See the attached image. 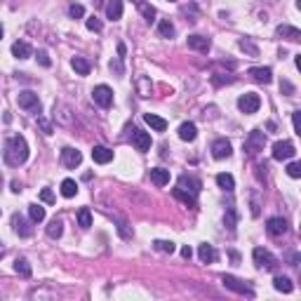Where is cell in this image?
<instances>
[{"label":"cell","instance_id":"8992f818","mask_svg":"<svg viewBox=\"0 0 301 301\" xmlns=\"http://www.w3.org/2000/svg\"><path fill=\"white\" fill-rule=\"evenodd\" d=\"M92 99H94V104H99L101 108H108L113 104V89L108 87V85H97V87L92 89Z\"/></svg>","mask_w":301,"mask_h":301},{"label":"cell","instance_id":"44dd1931","mask_svg":"<svg viewBox=\"0 0 301 301\" xmlns=\"http://www.w3.org/2000/svg\"><path fill=\"white\" fill-rule=\"evenodd\" d=\"M71 66H73V71L78 73V75H89V71H92V64H89L85 57H73Z\"/></svg>","mask_w":301,"mask_h":301},{"label":"cell","instance_id":"f546056e","mask_svg":"<svg viewBox=\"0 0 301 301\" xmlns=\"http://www.w3.org/2000/svg\"><path fill=\"white\" fill-rule=\"evenodd\" d=\"M75 193H78V184H75L73 179H64L62 181V195L64 198H73Z\"/></svg>","mask_w":301,"mask_h":301},{"label":"cell","instance_id":"5b68a950","mask_svg":"<svg viewBox=\"0 0 301 301\" xmlns=\"http://www.w3.org/2000/svg\"><path fill=\"white\" fill-rule=\"evenodd\" d=\"M259 106H261V99H259V94H254V92H247V94H242V97L238 99V108L247 115L257 113Z\"/></svg>","mask_w":301,"mask_h":301},{"label":"cell","instance_id":"d6a6232c","mask_svg":"<svg viewBox=\"0 0 301 301\" xmlns=\"http://www.w3.org/2000/svg\"><path fill=\"white\" fill-rule=\"evenodd\" d=\"M158 33L162 38H172L174 36V24H172L169 19H162V21L158 24Z\"/></svg>","mask_w":301,"mask_h":301},{"label":"cell","instance_id":"9c48e42d","mask_svg":"<svg viewBox=\"0 0 301 301\" xmlns=\"http://www.w3.org/2000/svg\"><path fill=\"white\" fill-rule=\"evenodd\" d=\"M266 230H268V235L280 238V235L287 233V222H285L283 217H271V219L266 222Z\"/></svg>","mask_w":301,"mask_h":301},{"label":"cell","instance_id":"e575fe53","mask_svg":"<svg viewBox=\"0 0 301 301\" xmlns=\"http://www.w3.org/2000/svg\"><path fill=\"white\" fill-rule=\"evenodd\" d=\"M240 50H242V52H247L249 57H259V47L254 43H252V40H249V38H242V40H240Z\"/></svg>","mask_w":301,"mask_h":301},{"label":"cell","instance_id":"ac0fdd59","mask_svg":"<svg viewBox=\"0 0 301 301\" xmlns=\"http://www.w3.org/2000/svg\"><path fill=\"white\" fill-rule=\"evenodd\" d=\"M92 160L99 162V165H106V162L113 160V150L106 149V146H94V149H92Z\"/></svg>","mask_w":301,"mask_h":301},{"label":"cell","instance_id":"6da1fadb","mask_svg":"<svg viewBox=\"0 0 301 301\" xmlns=\"http://www.w3.org/2000/svg\"><path fill=\"white\" fill-rule=\"evenodd\" d=\"M5 162L12 165V167H17V165H24L28 160V144L26 139L17 134V137H9L7 144H5Z\"/></svg>","mask_w":301,"mask_h":301},{"label":"cell","instance_id":"bcb514c9","mask_svg":"<svg viewBox=\"0 0 301 301\" xmlns=\"http://www.w3.org/2000/svg\"><path fill=\"white\" fill-rule=\"evenodd\" d=\"M38 125H40V130H43V134H52V125L47 123L45 118H40V115H38Z\"/></svg>","mask_w":301,"mask_h":301},{"label":"cell","instance_id":"d4e9b609","mask_svg":"<svg viewBox=\"0 0 301 301\" xmlns=\"http://www.w3.org/2000/svg\"><path fill=\"white\" fill-rule=\"evenodd\" d=\"M273 287L278 290V292H283V294H290L294 290V285L290 278H285V275H275L273 278Z\"/></svg>","mask_w":301,"mask_h":301},{"label":"cell","instance_id":"d6986e66","mask_svg":"<svg viewBox=\"0 0 301 301\" xmlns=\"http://www.w3.org/2000/svg\"><path fill=\"white\" fill-rule=\"evenodd\" d=\"M144 120H146V125H149L150 130H155V132H165V130H167V120L160 118V115H155V113H146Z\"/></svg>","mask_w":301,"mask_h":301},{"label":"cell","instance_id":"c3c4849f","mask_svg":"<svg viewBox=\"0 0 301 301\" xmlns=\"http://www.w3.org/2000/svg\"><path fill=\"white\" fill-rule=\"evenodd\" d=\"M292 123H294V132L301 134V125H299V111H294L292 113Z\"/></svg>","mask_w":301,"mask_h":301},{"label":"cell","instance_id":"8d00e7d4","mask_svg":"<svg viewBox=\"0 0 301 301\" xmlns=\"http://www.w3.org/2000/svg\"><path fill=\"white\" fill-rule=\"evenodd\" d=\"M153 247L158 249V252H165V254H172V252L177 249L172 240H155V242H153Z\"/></svg>","mask_w":301,"mask_h":301},{"label":"cell","instance_id":"ab89813d","mask_svg":"<svg viewBox=\"0 0 301 301\" xmlns=\"http://www.w3.org/2000/svg\"><path fill=\"white\" fill-rule=\"evenodd\" d=\"M287 174H290L292 179H299L301 177V165L299 162H290V165H287Z\"/></svg>","mask_w":301,"mask_h":301},{"label":"cell","instance_id":"7bdbcfd3","mask_svg":"<svg viewBox=\"0 0 301 301\" xmlns=\"http://www.w3.org/2000/svg\"><path fill=\"white\" fill-rule=\"evenodd\" d=\"M38 62H40V66H45V69H50V66H52V62H50V57H47V52H45V50H40V52H38Z\"/></svg>","mask_w":301,"mask_h":301},{"label":"cell","instance_id":"1f68e13d","mask_svg":"<svg viewBox=\"0 0 301 301\" xmlns=\"http://www.w3.org/2000/svg\"><path fill=\"white\" fill-rule=\"evenodd\" d=\"M172 193H174V198H179L181 203L186 205V207H195V195L186 193V191H181V188H174Z\"/></svg>","mask_w":301,"mask_h":301},{"label":"cell","instance_id":"7dc6e473","mask_svg":"<svg viewBox=\"0 0 301 301\" xmlns=\"http://www.w3.org/2000/svg\"><path fill=\"white\" fill-rule=\"evenodd\" d=\"M224 222H226V226L233 230V228H235V212H233V210H228V214H226V219H224Z\"/></svg>","mask_w":301,"mask_h":301},{"label":"cell","instance_id":"5bb4252c","mask_svg":"<svg viewBox=\"0 0 301 301\" xmlns=\"http://www.w3.org/2000/svg\"><path fill=\"white\" fill-rule=\"evenodd\" d=\"M249 75H252V80H257V82H264V85H268L271 80H273V71L268 69V66H254V69H249Z\"/></svg>","mask_w":301,"mask_h":301},{"label":"cell","instance_id":"30bf717a","mask_svg":"<svg viewBox=\"0 0 301 301\" xmlns=\"http://www.w3.org/2000/svg\"><path fill=\"white\" fill-rule=\"evenodd\" d=\"M12 228H14V233L21 235V238H28V235L33 233V226H31L21 214H12Z\"/></svg>","mask_w":301,"mask_h":301},{"label":"cell","instance_id":"e0dca14e","mask_svg":"<svg viewBox=\"0 0 301 301\" xmlns=\"http://www.w3.org/2000/svg\"><path fill=\"white\" fill-rule=\"evenodd\" d=\"M278 36L285 38V40H292V43H299L301 31L297 26H290V24H280V26H278Z\"/></svg>","mask_w":301,"mask_h":301},{"label":"cell","instance_id":"74e56055","mask_svg":"<svg viewBox=\"0 0 301 301\" xmlns=\"http://www.w3.org/2000/svg\"><path fill=\"white\" fill-rule=\"evenodd\" d=\"M78 224H80V228H89L92 226V214H89L87 207H82L78 212Z\"/></svg>","mask_w":301,"mask_h":301},{"label":"cell","instance_id":"7402d4cb","mask_svg":"<svg viewBox=\"0 0 301 301\" xmlns=\"http://www.w3.org/2000/svg\"><path fill=\"white\" fill-rule=\"evenodd\" d=\"M106 17L111 19V21H118V19L123 17V0H108Z\"/></svg>","mask_w":301,"mask_h":301},{"label":"cell","instance_id":"484cf974","mask_svg":"<svg viewBox=\"0 0 301 301\" xmlns=\"http://www.w3.org/2000/svg\"><path fill=\"white\" fill-rule=\"evenodd\" d=\"M54 120L62 125H71L73 115H71V108L69 106H54Z\"/></svg>","mask_w":301,"mask_h":301},{"label":"cell","instance_id":"8fae6325","mask_svg":"<svg viewBox=\"0 0 301 301\" xmlns=\"http://www.w3.org/2000/svg\"><path fill=\"white\" fill-rule=\"evenodd\" d=\"M62 162H64V167H69V169H75L82 162V153L75 149H64L62 150Z\"/></svg>","mask_w":301,"mask_h":301},{"label":"cell","instance_id":"f5cc1de1","mask_svg":"<svg viewBox=\"0 0 301 301\" xmlns=\"http://www.w3.org/2000/svg\"><path fill=\"white\" fill-rule=\"evenodd\" d=\"M0 40H2V26H0Z\"/></svg>","mask_w":301,"mask_h":301},{"label":"cell","instance_id":"681fc988","mask_svg":"<svg viewBox=\"0 0 301 301\" xmlns=\"http://www.w3.org/2000/svg\"><path fill=\"white\" fill-rule=\"evenodd\" d=\"M181 257L191 259V257H193V249H191V247H181Z\"/></svg>","mask_w":301,"mask_h":301},{"label":"cell","instance_id":"603a6c76","mask_svg":"<svg viewBox=\"0 0 301 301\" xmlns=\"http://www.w3.org/2000/svg\"><path fill=\"white\" fill-rule=\"evenodd\" d=\"M12 54L17 57V59H28L31 54H33V50H31V45L24 43V40H17V43L12 45Z\"/></svg>","mask_w":301,"mask_h":301},{"label":"cell","instance_id":"60d3db41","mask_svg":"<svg viewBox=\"0 0 301 301\" xmlns=\"http://www.w3.org/2000/svg\"><path fill=\"white\" fill-rule=\"evenodd\" d=\"M85 26H87L89 31H97V33H99V31H101V21H99L97 17H89L87 21H85Z\"/></svg>","mask_w":301,"mask_h":301},{"label":"cell","instance_id":"cb8c5ba5","mask_svg":"<svg viewBox=\"0 0 301 301\" xmlns=\"http://www.w3.org/2000/svg\"><path fill=\"white\" fill-rule=\"evenodd\" d=\"M195 137H198V127L193 123H184L179 127V139L181 142H193Z\"/></svg>","mask_w":301,"mask_h":301},{"label":"cell","instance_id":"b9f144b4","mask_svg":"<svg viewBox=\"0 0 301 301\" xmlns=\"http://www.w3.org/2000/svg\"><path fill=\"white\" fill-rule=\"evenodd\" d=\"M40 200L47 203V205H52L54 203V193L50 191V188H43V191H40Z\"/></svg>","mask_w":301,"mask_h":301},{"label":"cell","instance_id":"ee69618b","mask_svg":"<svg viewBox=\"0 0 301 301\" xmlns=\"http://www.w3.org/2000/svg\"><path fill=\"white\" fill-rule=\"evenodd\" d=\"M280 92L290 97V94H294V85L290 82V80H283V82H280Z\"/></svg>","mask_w":301,"mask_h":301},{"label":"cell","instance_id":"4dcf8cb0","mask_svg":"<svg viewBox=\"0 0 301 301\" xmlns=\"http://www.w3.org/2000/svg\"><path fill=\"white\" fill-rule=\"evenodd\" d=\"M14 271H17L21 278H31V264H28L24 257H19L17 261H14Z\"/></svg>","mask_w":301,"mask_h":301},{"label":"cell","instance_id":"7c38bea8","mask_svg":"<svg viewBox=\"0 0 301 301\" xmlns=\"http://www.w3.org/2000/svg\"><path fill=\"white\" fill-rule=\"evenodd\" d=\"M230 153H233V146H230L228 139H217V142L212 144V155L217 160L230 158Z\"/></svg>","mask_w":301,"mask_h":301},{"label":"cell","instance_id":"d590c367","mask_svg":"<svg viewBox=\"0 0 301 301\" xmlns=\"http://www.w3.org/2000/svg\"><path fill=\"white\" fill-rule=\"evenodd\" d=\"M137 5H139V9H142V14H144V19H146V21H153V19H155V7H153V5H146V2H144V0H137Z\"/></svg>","mask_w":301,"mask_h":301},{"label":"cell","instance_id":"277c9868","mask_svg":"<svg viewBox=\"0 0 301 301\" xmlns=\"http://www.w3.org/2000/svg\"><path fill=\"white\" fill-rule=\"evenodd\" d=\"M222 283L226 290H230V292L235 294H245V297H254V290L249 287V285H245L242 280H238V278H233V275H224Z\"/></svg>","mask_w":301,"mask_h":301},{"label":"cell","instance_id":"2e32d148","mask_svg":"<svg viewBox=\"0 0 301 301\" xmlns=\"http://www.w3.org/2000/svg\"><path fill=\"white\" fill-rule=\"evenodd\" d=\"M188 47L191 50H198V52H210V47H212V43H210V38H205V36H188Z\"/></svg>","mask_w":301,"mask_h":301},{"label":"cell","instance_id":"9a60e30c","mask_svg":"<svg viewBox=\"0 0 301 301\" xmlns=\"http://www.w3.org/2000/svg\"><path fill=\"white\" fill-rule=\"evenodd\" d=\"M179 188H181V191H186V193H191V195H198V193H200V188H203V184H200L198 179L184 174V177L179 179Z\"/></svg>","mask_w":301,"mask_h":301},{"label":"cell","instance_id":"f1b7e54d","mask_svg":"<svg viewBox=\"0 0 301 301\" xmlns=\"http://www.w3.org/2000/svg\"><path fill=\"white\" fill-rule=\"evenodd\" d=\"M217 184L224 191H233L235 188V179L230 177V174H226V172H222V174H217Z\"/></svg>","mask_w":301,"mask_h":301},{"label":"cell","instance_id":"83f0119b","mask_svg":"<svg viewBox=\"0 0 301 301\" xmlns=\"http://www.w3.org/2000/svg\"><path fill=\"white\" fill-rule=\"evenodd\" d=\"M62 233H64V222L62 219H52L50 226H47V235L52 240H57V238H62Z\"/></svg>","mask_w":301,"mask_h":301},{"label":"cell","instance_id":"816d5d0a","mask_svg":"<svg viewBox=\"0 0 301 301\" xmlns=\"http://www.w3.org/2000/svg\"><path fill=\"white\" fill-rule=\"evenodd\" d=\"M104 2H106V0H94V5H104Z\"/></svg>","mask_w":301,"mask_h":301},{"label":"cell","instance_id":"7a4b0ae2","mask_svg":"<svg viewBox=\"0 0 301 301\" xmlns=\"http://www.w3.org/2000/svg\"><path fill=\"white\" fill-rule=\"evenodd\" d=\"M252 254H254V264H257V268H261V271H275V268H278V259H275L268 249L257 247Z\"/></svg>","mask_w":301,"mask_h":301},{"label":"cell","instance_id":"4fadbf2b","mask_svg":"<svg viewBox=\"0 0 301 301\" xmlns=\"http://www.w3.org/2000/svg\"><path fill=\"white\" fill-rule=\"evenodd\" d=\"M132 144L137 150L146 153V150L150 149V134L144 132V130H132Z\"/></svg>","mask_w":301,"mask_h":301},{"label":"cell","instance_id":"f907efd6","mask_svg":"<svg viewBox=\"0 0 301 301\" xmlns=\"http://www.w3.org/2000/svg\"><path fill=\"white\" fill-rule=\"evenodd\" d=\"M12 191H14V193H19V191H21V186H19V181H12Z\"/></svg>","mask_w":301,"mask_h":301},{"label":"cell","instance_id":"db71d44e","mask_svg":"<svg viewBox=\"0 0 301 301\" xmlns=\"http://www.w3.org/2000/svg\"><path fill=\"white\" fill-rule=\"evenodd\" d=\"M169 2H174V0H169Z\"/></svg>","mask_w":301,"mask_h":301},{"label":"cell","instance_id":"f6af8a7d","mask_svg":"<svg viewBox=\"0 0 301 301\" xmlns=\"http://www.w3.org/2000/svg\"><path fill=\"white\" fill-rule=\"evenodd\" d=\"M118 233H120V235H123L125 240H130V238H132V230L127 228V224H123V222L118 224Z\"/></svg>","mask_w":301,"mask_h":301},{"label":"cell","instance_id":"ba28073f","mask_svg":"<svg viewBox=\"0 0 301 301\" xmlns=\"http://www.w3.org/2000/svg\"><path fill=\"white\" fill-rule=\"evenodd\" d=\"M297 155V149H294L292 142H275L273 144V158L275 160H290Z\"/></svg>","mask_w":301,"mask_h":301},{"label":"cell","instance_id":"52a82bcc","mask_svg":"<svg viewBox=\"0 0 301 301\" xmlns=\"http://www.w3.org/2000/svg\"><path fill=\"white\" fill-rule=\"evenodd\" d=\"M17 101L24 111H31V113H38L40 111V99H38L36 92H19Z\"/></svg>","mask_w":301,"mask_h":301},{"label":"cell","instance_id":"f35d334b","mask_svg":"<svg viewBox=\"0 0 301 301\" xmlns=\"http://www.w3.org/2000/svg\"><path fill=\"white\" fill-rule=\"evenodd\" d=\"M69 14H71L73 19H80L82 14H85V7H82V5H78V2H73L71 7H69Z\"/></svg>","mask_w":301,"mask_h":301},{"label":"cell","instance_id":"ffe728a7","mask_svg":"<svg viewBox=\"0 0 301 301\" xmlns=\"http://www.w3.org/2000/svg\"><path fill=\"white\" fill-rule=\"evenodd\" d=\"M150 181H153L155 186H167V184H169V169L153 167V169H150Z\"/></svg>","mask_w":301,"mask_h":301},{"label":"cell","instance_id":"836d02e7","mask_svg":"<svg viewBox=\"0 0 301 301\" xmlns=\"http://www.w3.org/2000/svg\"><path fill=\"white\" fill-rule=\"evenodd\" d=\"M28 214H31V222H45V207H40V205H28Z\"/></svg>","mask_w":301,"mask_h":301},{"label":"cell","instance_id":"4316f807","mask_svg":"<svg viewBox=\"0 0 301 301\" xmlns=\"http://www.w3.org/2000/svg\"><path fill=\"white\" fill-rule=\"evenodd\" d=\"M198 257H200V261H203V264H212L214 259H217V252H214L212 245H207V242H205V245H200V247H198Z\"/></svg>","mask_w":301,"mask_h":301},{"label":"cell","instance_id":"3957f363","mask_svg":"<svg viewBox=\"0 0 301 301\" xmlns=\"http://www.w3.org/2000/svg\"><path fill=\"white\" fill-rule=\"evenodd\" d=\"M264 146H266V134L261 130L249 132V137L245 139V150H247L249 155H257L259 150H264Z\"/></svg>","mask_w":301,"mask_h":301}]
</instances>
